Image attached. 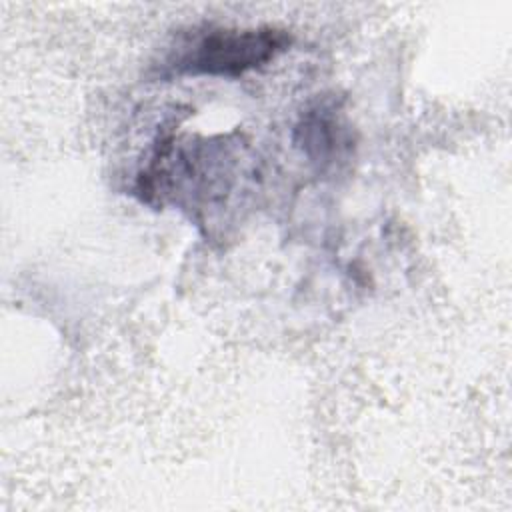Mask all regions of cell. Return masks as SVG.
<instances>
[{
	"label": "cell",
	"instance_id": "obj_1",
	"mask_svg": "<svg viewBox=\"0 0 512 512\" xmlns=\"http://www.w3.org/2000/svg\"><path fill=\"white\" fill-rule=\"evenodd\" d=\"M288 44L290 36L276 28H210L192 36L176 52L170 66L178 74L234 78L268 64Z\"/></svg>",
	"mask_w": 512,
	"mask_h": 512
},
{
	"label": "cell",
	"instance_id": "obj_2",
	"mask_svg": "<svg viewBox=\"0 0 512 512\" xmlns=\"http://www.w3.org/2000/svg\"><path fill=\"white\" fill-rule=\"evenodd\" d=\"M298 146L306 156L322 166L332 164L344 148H348V132L332 104H320L318 108L306 112L298 126Z\"/></svg>",
	"mask_w": 512,
	"mask_h": 512
}]
</instances>
